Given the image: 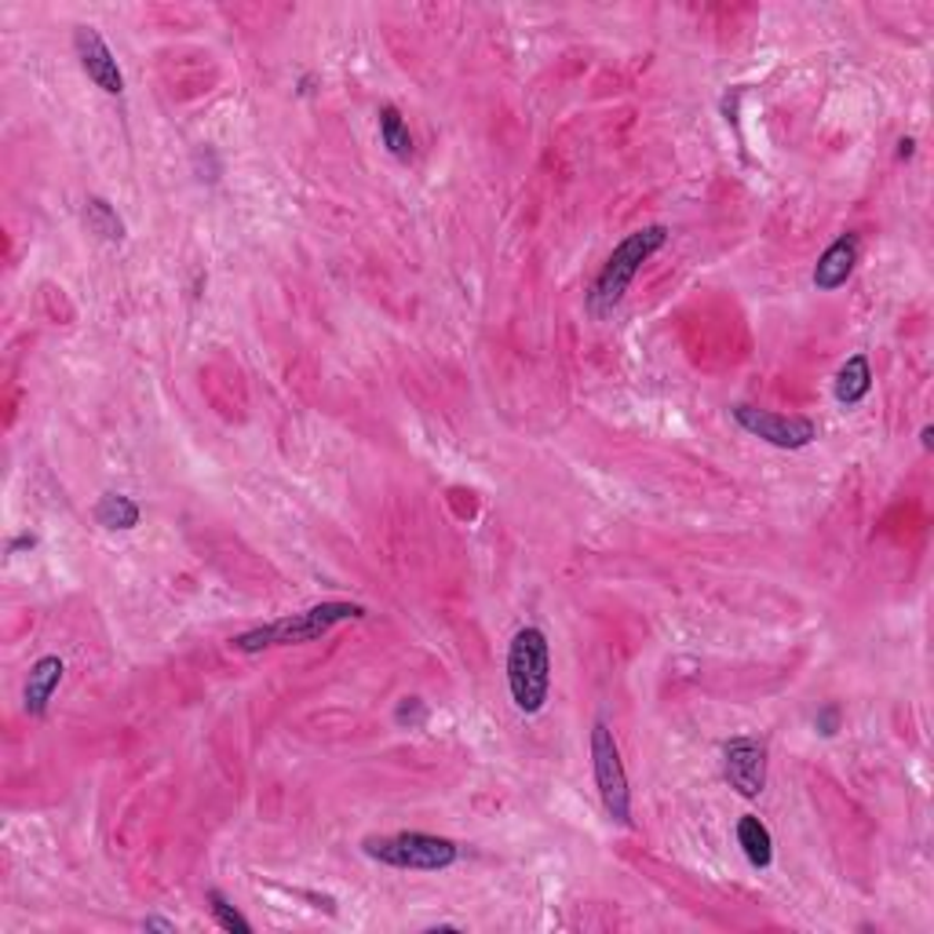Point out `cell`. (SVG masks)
Here are the masks:
<instances>
[{
  "instance_id": "cell-1",
  "label": "cell",
  "mask_w": 934,
  "mask_h": 934,
  "mask_svg": "<svg viewBox=\"0 0 934 934\" xmlns=\"http://www.w3.org/2000/svg\"><path fill=\"white\" fill-rule=\"evenodd\" d=\"M365 607L358 602H318V607H307L299 613H285L278 621L259 625L253 631H242V636L230 639V647L238 653H259V650H274V647H299V642H314L322 639L325 631H333L340 621H362Z\"/></svg>"
},
{
  "instance_id": "cell-2",
  "label": "cell",
  "mask_w": 934,
  "mask_h": 934,
  "mask_svg": "<svg viewBox=\"0 0 934 934\" xmlns=\"http://www.w3.org/2000/svg\"><path fill=\"white\" fill-rule=\"evenodd\" d=\"M668 230L665 223H653V227H642V230H631L628 238L613 248L602 263V271L596 274V282H591V293H588V311L596 314V318H607L617 307H621V299L628 293L631 278L642 271V263H647L653 253H661L665 242H668Z\"/></svg>"
},
{
  "instance_id": "cell-3",
  "label": "cell",
  "mask_w": 934,
  "mask_h": 934,
  "mask_svg": "<svg viewBox=\"0 0 934 934\" xmlns=\"http://www.w3.org/2000/svg\"><path fill=\"white\" fill-rule=\"evenodd\" d=\"M508 690L522 716H537L548 705L551 690V647L537 625H525L511 636L508 647Z\"/></svg>"
},
{
  "instance_id": "cell-4",
  "label": "cell",
  "mask_w": 934,
  "mask_h": 934,
  "mask_svg": "<svg viewBox=\"0 0 934 934\" xmlns=\"http://www.w3.org/2000/svg\"><path fill=\"white\" fill-rule=\"evenodd\" d=\"M362 854L391 869H410V873H442L456 865L460 847L445 836L431 833H391V836H365Z\"/></svg>"
},
{
  "instance_id": "cell-5",
  "label": "cell",
  "mask_w": 934,
  "mask_h": 934,
  "mask_svg": "<svg viewBox=\"0 0 934 934\" xmlns=\"http://www.w3.org/2000/svg\"><path fill=\"white\" fill-rule=\"evenodd\" d=\"M591 770H596V785H599L602 807H607L610 822L631 825L628 774H625L621 748H617V738H613V730H610L607 719H599L596 727H591Z\"/></svg>"
},
{
  "instance_id": "cell-6",
  "label": "cell",
  "mask_w": 934,
  "mask_h": 934,
  "mask_svg": "<svg viewBox=\"0 0 934 934\" xmlns=\"http://www.w3.org/2000/svg\"><path fill=\"white\" fill-rule=\"evenodd\" d=\"M730 413L738 420L741 431L774 445V450H807V445L818 439V427H814V420H807V416H781L770 410H756V405H745V402L734 405Z\"/></svg>"
},
{
  "instance_id": "cell-7",
  "label": "cell",
  "mask_w": 934,
  "mask_h": 934,
  "mask_svg": "<svg viewBox=\"0 0 934 934\" xmlns=\"http://www.w3.org/2000/svg\"><path fill=\"white\" fill-rule=\"evenodd\" d=\"M722 778L745 799H756L767 788V745L738 734L722 745Z\"/></svg>"
},
{
  "instance_id": "cell-8",
  "label": "cell",
  "mask_w": 934,
  "mask_h": 934,
  "mask_svg": "<svg viewBox=\"0 0 934 934\" xmlns=\"http://www.w3.org/2000/svg\"><path fill=\"white\" fill-rule=\"evenodd\" d=\"M73 51H77V62H81V70L91 85L99 91H107V96H121L125 91V73H121V62L110 51V45L102 41V33L96 26H77L73 30Z\"/></svg>"
},
{
  "instance_id": "cell-9",
  "label": "cell",
  "mask_w": 934,
  "mask_h": 934,
  "mask_svg": "<svg viewBox=\"0 0 934 934\" xmlns=\"http://www.w3.org/2000/svg\"><path fill=\"white\" fill-rule=\"evenodd\" d=\"M858 253H862V238H858V234H854V230L839 234V238L818 256V263H814V271H810L814 288H818V293H836V288H844L847 278L854 274Z\"/></svg>"
},
{
  "instance_id": "cell-10",
  "label": "cell",
  "mask_w": 934,
  "mask_h": 934,
  "mask_svg": "<svg viewBox=\"0 0 934 934\" xmlns=\"http://www.w3.org/2000/svg\"><path fill=\"white\" fill-rule=\"evenodd\" d=\"M62 676H66V665H62V657H56V653L41 657V661L30 668V676H26V687H22L26 716L41 719L48 712V705H51V697H56Z\"/></svg>"
},
{
  "instance_id": "cell-11",
  "label": "cell",
  "mask_w": 934,
  "mask_h": 934,
  "mask_svg": "<svg viewBox=\"0 0 934 934\" xmlns=\"http://www.w3.org/2000/svg\"><path fill=\"white\" fill-rule=\"evenodd\" d=\"M869 391H873V365H869V358H865V354H851V358L839 365V373H836V387H833L836 402L851 410V405H858V402L869 399Z\"/></svg>"
},
{
  "instance_id": "cell-12",
  "label": "cell",
  "mask_w": 934,
  "mask_h": 934,
  "mask_svg": "<svg viewBox=\"0 0 934 934\" xmlns=\"http://www.w3.org/2000/svg\"><path fill=\"white\" fill-rule=\"evenodd\" d=\"M738 844L745 851V858L753 869H770L774 862V836L756 814H741L738 818Z\"/></svg>"
},
{
  "instance_id": "cell-13",
  "label": "cell",
  "mask_w": 934,
  "mask_h": 934,
  "mask_svg": "<svg viewBox=\"0 0 934 934\" xmlns=\"http://www.w3.org/2000/svg\"><path fill=\"white\" fill-rule=\"evenodd\" d=\"M139 504L131 497H125V493H102L99 497V504H96V522L102 525V530H121V533H128V530H136L139 525Z\"/></svg>"
},
{
  "instance_id": "cell-14",
  "label": "cell",
  "mask_w": 934,
  "mask_h": 934,
  "mask_svg": "<svg viewBox=\"0 0 934 934\" xmlns=\"http://www.w3.org/2000/svg\"><path fill=\"white\" fill-rule=\"evenodd\" d=\"M380 142H384L387 154L399 157V161H410L413 157V131L405 125V117L399 114V107H391V102L380 107Z\"/></svg>"
},
{
  "instance_id": "cell-15",
  "label": "cell",
  "mask_w": 934,
  "mask_h": 934,
  "mask_svg": "<svg viewBox=\"0 0 934 934\" xmlns=\"http://www.w3.org/2000/svg\"><path fill=\"white\" fill-rule=\"evenodd\" d=\"M85 223H88V230L96 234V238L102 242H125V219L117 216V208L107 201V197H88L85 201Z\"/></svg>"
},
{
  "instance_id": "cell-16",
  "label": "cell",
  "mask_w": 934,
  "mask_h": 934,
  "mask_svg": "<svg viewBox=\"0 0 934 934\" xmlns=\"http://www.w3.org/2000/svg\"><path fill=\"white\" fill-rule=\"evenodd\" d=\"M205 898H208V910H213V920H216V924H219L223 931H230V934H253V924H248V920H245L238 910H234L230 898H227L223 891L213 887V891L205 894Z\"/></svg>"
},
{
  "instance_id": "cell-17",
  "label": "cell",
  "mask_w": 934,
  "mask_h": 934,
  "mask_svg": "<svg viewBox=\"0 0 934 934\" xmlns=\"http://www.w3.org/2000/svg\"><path fill=\"white\" fill-rule=\"evenodd\" d=\"M394 722H399L402 730H420L427 722V705L420 701V697H402L399 708H394Z\"/></svg>"
},
{
  "instance_id": "cell-18",
  "label": "cell",
  "mask_w": 934,
  "mask_h": 934,
  "mask_svg": "<svg viewBox=\"0 0 934 934\" xmlns=\"http://www.w3.org/2000/svg\"><path fill=\"white\" fill-rule=\"evenodd\" d=\"M814 727H818L822 738H833L839 730V705H825L818 716H814Z\"/></svg>"
},
{
  "instance_id": "cell-19",
  "label": "cell",
  "mask_w": 934,
  "mask_h": 934,
  "mask_svg": "<svg viewBox=\"0 0 934 934\" xmlns=\"http://www.w3.org/2000/svg\"><path fill=\"white\" fill-rule=\"evenodd\" d=\"M139 927H142V931H168V934L176 931V924H173V920H161V916H147V920H142Z\"/></svg>"
},
{
  "instance_id": "cell-20",
  "label": "cell",
  "mask_w": 934,
  "mask_h": 934,
  "mask_svg": "<svg viewBox=\"0 0 934 934\" xmlns=\"http://www.w3.org/2000/svg\"><path fill=\"white\" fill-rule=\"evenodd\" d=\"M37 544V537L33 533H22V537H16V541H11V556H16V551H26V548H33Z\"/></svg>"
},
{
  "instance_id": "cell-21",
  "label": "cell",
  "mask_w": 934,
  "mask_h": 934,
  "mask_svg": "<svg viewBox=\"0 0 934 934\" xmlns=\"http://www.w3.org/2000/svg\"><path fill=\"white\" fill-rule=\"evenodd\" d=\"M913 147H916L913 139H902V142H898V157H902V161H905V157H913Z\"/></svg>"
},
{
  "instance_id": "cell-22",
  "label": "cell",
  "mask_w": 934,
  "mask_h": 934,
  "mask_svg": "<svg viewBox=\"0 0 934 934\" xmlns=\"http://www.w3.org/2000/svg\"><path fill=\"white\" fill-rule=\"evenodd\" d=\"M931 442H934V431L924 427V431H920V445H924V450H931Z\"/></svg>"
}]
</instances>
